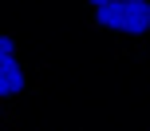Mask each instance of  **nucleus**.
<instances>
[{"label": "nucleus", "mask_w": 150, "mask_h": 131, "mask_svg": "<svg viewBox=\"0 0 150 131\" xmlns=\"http://www.w3.org/2000/svg\"><path fill=\"white\" fill-rule=\"evenodd\" d=\"M95 20L111 32L142 36L150 28V4L146 0H95Z\"/></svg>", "instance_id": "obj_1"}, {"label": "nucleus", "mask_w": 150, "mask_h": 131, "mask_svg": "<svg viewBox=\"0 0 150 131\" xmlns=\"http://www.w3.org/2000/svg\"><path fill=\"white\" fill-rule=\"evenodd\" d=\"M16 92H24V68L16 64V56H0V100Z\"/></svg>", "instance_id": "obj_2"}, {"label": "nucleus", "mask_w": 150, "mask_h": 131, "mask_svg": "<svg viewBox=\"0 0 150 131\" xmlns=\"http://www.w3.org/2000/svg\"><path fill=\"white\" fill-rule=\"evenodd\" d=\"M12 48H16L12 36H0V56H12Z\"/></svg>", "instance_id": "obj_3"}]
</instances>
